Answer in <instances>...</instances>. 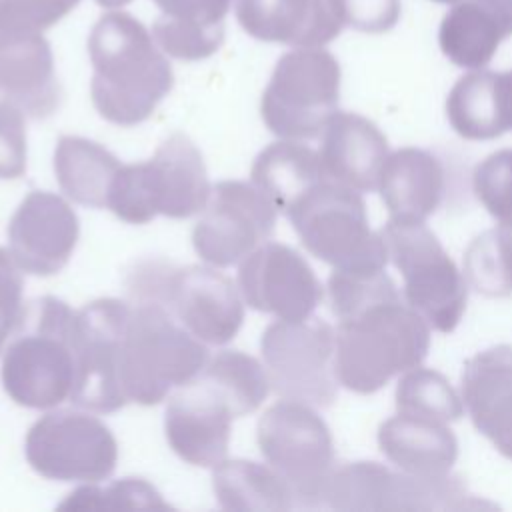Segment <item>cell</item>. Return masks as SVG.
I'll list each match as a JSON object with an SVG mask.
<instances>
[{"label": "cell", "mask_w": 512, "mask_h": 512, "mask_svg": "<svg viewBox=\"0 0 512 512\" xmlns=\"http://www.w3.org/2000/svg\"><path fill=\"white\" fill-rule=\"evenodd\" d=\"M154 42L146 26L122 10L108 12L94 24L88 36L94 68L90 94L104 120L136 126L172 90V66Z\"/></svg>", "instance_id": "cell-1"}, {"label": "cell", "mask_w": 512, "mask_h": 512, "mask_svg": "<svg viewBox=\"0 0 512 512\" xmlns=\"http://www.w3.org/2000/svg\"><path fill=\"white\" fill-rule=\"evenodd\" d=\"M428 322L402 294L376 300L338 320L334 374L356 394H374L394 376L420 366L430 348Z\"/></svg>", "instance_id": "cell-2"}, {"label": "cell", "mask_w": 512, "mask_h": 512, "mask_svg": "<svg viewBox=\"0 0 512 512\" xmlns=\"http://www.w3.org/2000/svg\"><path fill=\"white\" fill-rule=\"evenodd\" d=\"M74 318L76 312L54 296L24 308L2 360V384L16 404L46 410L70 398L76 378Z\"/></svg>", "instance_id": "cell-3"}, {"label": "cell", "mask_w": 512, "mask_h": 512, "mask_svg": "<svg viewBox=\"0 0 512 512\" xmlns=\"http://www.w3.org/2000/svg\"><path fill=\"white\" fill-rule=\"evenodd\" d=\"M208 350L158 300H140L126 320L120 346V386L128 402L158 404L174 386L200 374Z\"/></svg>", "instance_id": "cell-4"}, {"label": "cell", "mask_w": 512, "mask_h": 512, "mask_svg": "<svg viewBox=\"0 0 512 512\" xmlns=\"http://www.w3.org/2000/svg\"><path fill=\"white\" fill-rule=\"evenodd\" d=\"M210 192L200 150L188 136L176 132L150 160L122 164L112 182L108 208L130 224H146L158 214L190 218L204 210Z\"/></svg>", "instance_id": "cell-5"}, {"label": "cell", "mask_w": 512, "mask_h": 512, "mask_svg": "<svg viewBox=\"0 0 512 512\" xmlns=\"http://www.w3.org/2000/svg\"><path fill=\"white\" fill-rule=\"evenodd\" d=\"M304 248L334 270H384L388 250L360 192L320 180L284 212Z\"/></svg>", "instance_id": "cell-6"}, {"label": "cell", "mask_w": 512, "mask_h": 512, "mask_svg": "<svg viewBox=\"0 0 512 512\" xmlns=\"http://www.w3.org/2000/svg\"><path fill=\"white\" fill-rule=\"evenodd\" d=\"M388 262L402 276V296L432 330L452 332L466 310V278L424 222L388 218L380 230Z\"/></svg>", "instance_id": "cell-7"}, {"label": "cell", "mask_w": 512, "mask_h": 512, "mask_svg": "<svg viewBox=\"0 0 512 512\" xmlns=\"http://www.w3.org/2000/svg\"><path fill=\"white\" fill-rule=\"evenodd\" d=\"M340 78L338 60L324 48H294L282 54L262 94L264 124L284 140L320 136L338 112Z\"/></svg>", "instance_id": "cell-8"}, {"label": "cell", "mask_w": 512, "mask_h": 512, "mask_svg": "<svg viewBox=\"0 0 512 512\" xmlns=\"http://www.w3.org/2000/svg\"><path fill=\"white\" fill-rule=\"evenodd\" d=\"M256 438L266 462L292 486L296 506H324V484L336 466L334 440L314 406L288 398L272 404L258 420Z\"/></svg>", "instance_id": "cell-9"}, {"label": "cell", "mask_w": 512, "mask_h": 512, "mask_svg": "<svg viewBox=\"0 0 512 512\" xmlns=\"http://www.w3.org/2000/svg\"><path fill=\"white\" fill-rule=\"evenodd\" d=\"M260 350L274 392L310 406H330L338 392L334 328L322 318L276 320L266 326Z\"/></svg>", "instance_id": "cell-10"}, {"label": "cell", "mask_w": 512, "mask_h": 512, "mask_svg": "<svg viewBox=\"0 0 512 512\" xmlns=\"http://www.w3.org/2000/svg\"><path fill=\"white\" fill-rule=\"evenodd\" d=\"M134 290L140 300L168 304L174 318L204 344L230 342L244 320V304L234 282L210 266H186L170 274L144 270Z\"/></svg>", "instance_id": "cell-11"}, {"label": "cell", "mask_w": 512, "mask_h": 512, "mask_svg": "<svg viewBox=\"0 0 512 512\" xmlns=\"http://www.w3.org/2000/svg\"><path fill=\"white\" fill-rule=\"evenodd\" d=\"M28 464L44 478L60 482H98L118 460L110 428L78 410H52L32 424L24 444Z\"/></svg>", "instance_id": "cell-12"}, {"label": "cell", "mask_w": 512, "mask_h": 512, "mask_svg": "<svg viewBox=\"0 0 512 512\" xmlns=\"http://www.w3.org/2000/svg\"><path fill=\"white\" fill-rule=\"evenodd\" d=\"M276 212L256 184L222 180L192 230L194 250L216 268L232 266L272 238Z\"/></svg>", "instance_id": "cell-13"}, {"label": "cell", "mask_w": 512, "mask_h": 512, "mask_svg": "<svg viewBox=\"0 0 512 512\" xmlns=\"http://www.w3.org/2000/svg\"><path fill=\"white\" fill-rule=\"evenodd\" d=\"M128 314L130 306L116 298L94 300L76 312L72 404L94 412H114L128 404L120 386V346Z\"/></svg>", "instance_id": "cell-14"}, {"label": "cell", "mask_w": 512, "mask_h": 512, "mask_svg": "<svg viewBox=\"0 0 512 512\" xmlns=\"http://www.w3.org/2000/svg\"><path fill=\"white\" fill-rule=\"evenodd\" d=\"M240 416L234 398L200 370L166 406V440L184 462L214 468L226 458L230 426Z\"/></svg>", "instance_id": "cell-15"}, {"label": "cell", "mask_w": 512, "mask_h": 512, "mask_svg": "<svg viewBox=\"0 0 512 512\" xmlns=\"http://www.w3.org/2000/svg\"><path fill=\"white\" fill-rule=\"evenodd\" d=\"M238 284L250 308L280 320L312 316L324 296L306 258L294 248L270 240L242 260Z\"/></svg>", "instance_id": "cell-16"}, {"label": "cell", "mask_w": 512, "mask_h": 512, "mask_svg": "<svg viewBox=\"0 0 512 512\" xmlns=\"http://www.w3.org/2000/svg\"><path fill=\"white\" fill-rule=\"evenodd\" d=\"M78 234V216L62 196L32 190L10 218V254L22 272L52 276L68 264Z\"/></svg>", "instance_id": "cell-17"}, {"label": "cell", "mask_w": 512, "mask_h": 512, "mask_svg": "<svg viewBox=\"0 0 512 512\" xmlns=\"http://www.w3.org/2000/svg\"><path fill=\"white\" fill-rule=\"evenodd\" d=\"M0 96L36 120L58 110L62 88L42 32H0Z\"/></svg>", "instance_id": "cell-18"}, {"label": "cell", "mask_w": 512, "mask_h": 512, "mask_svg": "<svg viewBox=\"0 0 512 512\" xmlns=\"http://www.w3.org/2000/svg\"><path fill=\"white\" fill-rule=\"evenodd\" d=\"M462 400L474 428L512 460V346H492L466 360Z\"/></svg>", "instance_id": "cell-19"}, {"label": "cell", "mask_w": 512, "mask_h": 512, "mask_svg": "<svg viewBox=\"0 0 512 512\" xmlns=\"http://www.w3.org/2000/svg\"><path fill=\"white\" fill-rule=\"evenodd\" d=\"M388 154L386 136L360 114L336 112L322 130L318 158L324 178L360 194L378 188Z\"/></svg>", "instance_id": "cell-20"}, {"label": "cell", "mask_w": 512, "mask_h": 512, "mask_svg": "<svg viewBox=\"0 0 512 512\" xmlns=\"http://www.w3.org/2000/svg\"><path fill=\"white\" fill-rule=\"evenodd\" d=\"M236 20L262 42L320 48L342 32L330 0H236Z\"/></svg>", "instance_id": "cell-21"}, {"label": "cell", "mask_w": 512, "mask_h": 512, "mask_svg": "<svg viewBox=\"0 0 512 512\" xmlns=\"http://www.w3.org/2000/svg\"><path fill=\"white\" fill-rule=\"evenodd\" d=\"M376 190L392 220L426 222L442 202L444 168L434 154L406 146L388 154Z\"/></svg>", "instance_id": "cell-22"}, {"label": "cell", "mask_w": 512, "mask_h": 512, "mask_svg": "<svg viewBox=\"0 0 512 512\" xmlns=\"http://www.w3.org/2000/svg\"><path fill=\"white\" fill-rule=\"evenodd\" d=\"M512 36V8L500 0H460L442 18L438 42L444 56L468 70L484 68Z\"/></svg>", "instance_id": "cell-23"}, {"label": "cell", "mask_w": 512, "mask_h": 512, "mask_svg": "<svg viewBox=\"0 0 512 512\" xmlns=\"http://www.w3.org/2000/svg\"><path fill=\"white\" fill-rule=\"evenodd\" d=\"M416 478L408 472H392L372 460L334 466L322 494V504L348 512H412Z\"/></svg>", "instance_id": "cell-24"}, {"label": "cell", "mask_w": 512, "mask_h": 512, "mask_svg": "<svg viewBox=\"0 0 512 512\" xmlns=\"http://www.w3.org/2000/svg\"><path fill=\"white\" fill-rule=\"evenodd\" d=\"M380 452L402 472L448 474L458 458V440L446 422L398 412L378 428Z\"/></svg>", "instance_id": "cell-25"}, {"label": "cell", "mask_w": 512, "mask_h": 512, "mask_svg": "<svg viewBox=\"0 0 512 512\" xmlns=\"http://www.w3.org/2000/svg\"><path fill=\"white\" fill-rule=\"evenodd\" d=\"M160 16L152 24L156 44L178 60H204L224 42V18L232 0H154Z\"/></svg>", "instance_id": "cell-26"}, {"label": "cell", "mask_w": 512, "mask_h": 512, "mask_svg": "<svg viewBox=\"0 0 512 512\" xmlns=\"http://www.w3.org/2000/svg\"><path fill=\"white\" fill-rule=\"evenodd\" d=\"M120 160L88 138L62 136L54 150V172L62 192L76 204L108 208Z\"/></svg>", "instance_id": "cell-27"}, {"label": "cell", "mask_w": 512, "mask_h": 512, "mask_svg": "<svg viewBox=\"0 0 512 512\" xmlns=\"http://www.w3.org/2000/svg\"><path fill=\"white\" fill-rule=\"evenodd\" d=\"M252 184L286 212L304 192L324 180L318 152L296 140H282L266 146L252 164Z\"/></svg>", "instance_id": "cell-28"}, {"label": "cell", "mask_w": 512, "mask_h": 512, "mask_svg": "<svg viewBox=\"0 0 512 512\" xmlns=\"http://www.w3.org/2000/svg\"><path fill=\"white\" fill-rule=\"evenodd\" d=\"M212 488L224 510H290L296 506L292 486L270 464L222 460L214 466Z\"/></svg>", "instance_id": "cell-29"}, {"label": "cell", "mask_w": 512, "mask_h": 512, "mask_svg": "<svg viewBox=\"0 0 512 512\" xmlns=\"http://www.w3.org/2000/svg\"><path fill=\"white\" fill-rule=\"evenodd\" d=\"M446 118L466 140H492L508 132L500 110L498 72L478 68L458 78L446 98Z\"/></svg>", "instance_id": "cell-30"}, {"label": "cell", "mask_w": 512, "mask_h": 512, "mask_svg": "<svg viewBox=\"0 0 512 512\" xmlns=\"http://www.w3.org/2000/svg\"><path fill=\"white\" fill-rule=\"evenodd\" d=\"M396 410L410 416L430 418L438 422H454L464 416L462 394L448 378L424 366H414L404 372L396 386Z\"/></svg>", "instance_id": "cell-31"}, {"label": "cell", "mask_w": 512, "mask_h": 512, "mask_svg": "<svg viewBox=\"0 0 512 512\" xmlns=\"http://www.w3.org/2000/svg\"><path fill=\"white\" fill-rule=\"evenodd\" d=\"M464 278L488 296L504 298L512 294V230L490 228L476 236L464 254Z\"/></svg>", "instance_id": "cell-32"}, {"label": "cell", "mask_w": 512, "mask_h": 512, "mask_svg": "<svg viewBox=\"0 0 512 512\" xmlns=\"http://www.w3.org/2000/svg\"><path fill=\"white\" fill-rule=\"evenodd\" d=\"M202 372L214 378L234 398L242 416L254 412L270 392L266 368L240 350L218 352L214 358H208Z\"/></svg>", "instance_id": "cell-33"}, {"label": "cell", "mask_w": 512, "mask_h": 512, "mask_svg": "<svg viewBox=\"0 0 512 512\" xmlns=\"http://www.w3.org/2000/svg\"><path fill=\"white\" fill-rule=\"evenodd\" d=\"M60 510L66 508H94V510H148V508H158V510H168L170 506L162 500L160 492L148 484L142 478H122L106 488H96V486H84L74 490L60 506Z\"/></svg>", "instance_id": "cell-34"}, {"label": "cell", "mask_w": 512, "mask_h": 512, "mask_svg": "<svg viewBox=\"0 0 512 512\" xmlns=\"http://www.w3.org/2000/svg\"><path fill=\"white\" fill-rule=\"evenodd\" d=\"M472 188L498 226L512 230V148L486 156L474 168Z\"/></svg>", "instance_id": "cell-35"}, {"label": "cell", "mask_w": 512, "mask_h": 512, "mask_svg": "<svg viewBox=\"0 0 512 512\" xmlns=\"http://www.w3.org/2000/svg\"><path fill=\"white\" fill-rule=\"evenodd\" d=\"M78 4L80 0H0V32H42Z\"/></svg>", "instance_id": "cell-36"}, {"label": "cell", "mask_w": 512, "mask_h": 512, "mask_svg": "<svg viewBox=\"0 0 512 512\" xmlns=\"http://www.w3.org/2000/svg\"><path fill=\"white\" fill-rule=\"evenodd\" d=\"M330 4L342 26L368 34L388 32L400 18V0H330Z\"/></svg>", "instance_id": "cell-37"}, {"label": "cell", "mask_w": 512, "mask_h": 512, "mask_svg": "<svg viewBox=\"0 0 512 512\" xmlns=\"http://www.w3.org/2000/svg\"><path fill=\"white\" fill-rule=\"evenodd\" d=\"M26 172V126L18 106L0 100V178H20Z\"/></svg>", "instance_id": "cell-38"}, {"label": "cell", "mask_w": 512, "mask_h": 512, "mask_svg": "<svg viewBox=\"0 0 512 512\" xmlns=\"http://www.w3.org/2000/svg\"><path fill=\"white\" fill-rule=\"evenodd\" d=\"M18 270L10 250L0 248V352L4 342L16 332L26 308L22 304L24 282Z\"/></svg>", "instance_id": "cell-39"}, {"label": "cell", "mask_w": 512, "mask_h": 512, "mask_svg": "<svg viewBox=\"0 0 512 512\" xmlns=\"http://www.w3.org/2000/svg\"><path fill=\"white\" fill-rule=\"evenodd\" d=\"M498 92L506 130H512V70L498 72Z\"/></svg>", "instance_id": "cell-40"}, {"label": "cell", "mask_w": 512, "mask_h": 512, "mask_svg": "<svg viewBox=\"0 0 512 512\" xmlns=\"http://www.w3.org/2000/svg\"><path fill=\"white\" fill-rule=\"evenodd\" d=\"M102 8H122L126 4H130L132 0H96Z\"/></svg>", "instance_id": "cell-41"}, {"label": "cell", "mask_w": 512, "mask_h": 512, "mask_svg": "<svg viewBox=\"0 0 512 512\" xmlns=\"http://www.w3.org/2000/svg\"><path fill=\"white\" fill-rule=\"evenodd\" d=\"M434 2H440V4H456V2H460V0H434ZM500 2H506V0H500ZM508 4V2H506ZM510 6V4H508ZM512 8V6H510Z\"/></svg>", "instance_id": "cell-42"}, {"label": "cell", "mask_w": 512, "mask_h": 512, "mask_svg": "<svg viewBox=\"0 0 512 512\" xmlns=\"http://www.w3.org/2000/svg\"><path fill=\"white\" fill-rule=\"evenodd\" d=\"M506 2H508V4H510V6H512V0H506Z\"/></svg>", "instance_id": "cell-43"}]
</instances>
